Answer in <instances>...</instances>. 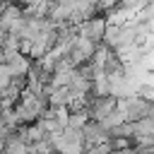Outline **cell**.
<instances>
[{"instance_id": "6da1fadb", "label": "cell", "mask_w": 154, "mask_h": 154, "mask_svg": "<svg viewBox=\"0 0 154 154\" xmlns=\"http://www.w3.org/2000/svg\"><path fill=\"white\" fill-rule=\"evenodd\" d=\"M106 26H108V19L101 17V14H96V17L87 19V22H82V24L77 26V36L89 38L91 43L101 46V43H103V36H106Z\"/></svg>"}, {"instance_id": "7a4b0ae2", "label": "cell", "mask_w": 154, "mask_h": 154, "mask_svg": "<svg viewBox=\"0 0 154 154\" xmlns=\"http://www.w3.org/2000/svg\"><path fill=\"white\" fill-rule=\"evenodd\" d=\"M87 123H89V113H87V111H77V113H70V116H67V125H65V128L82 130Z\"/></svg>"}, {"instance_id": "3957f363", "label": "cell", "mask_w": 154, "mask_h": 154, "mask_svg": "<svg viewBox=\"0 0 154 154\" xmlns=\"http://www.w3.org/2000/svg\"><path fill=\"white\" fill-rule=\"evenodd\" d=\"M5 63V53H2V48H0V65Z\"/></svg>"}]
</instances>
